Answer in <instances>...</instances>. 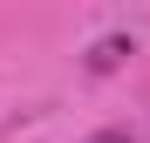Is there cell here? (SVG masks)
<instances>
[{"mask_svg": "<svg viewBox=\"0 0 150 143\" xmlns=\"http://www.w3.org/2000/svg\"><path fill=\"white\" fill-rule=\"evenodd\" d=\"M123 55H130V41H123V34H109V41H96V55H89V68H116Z\"/></svg>", "mask_w": 150, "mask_h": 143, "instance_id": "obj_1", "label": "cell"}, {"mask_svg": "<svg viewBox=\"0 0 150 143\" xmlns=\"http://www.w3.org/2000/svg\"><path fill=\"white\" fill-rule=\"evenodd\" d=\"M89 143H137V136H123V130H103V136H89Z\"/></svg>", "mask_w": 150, "mask_h": 143, "instance_id": "obj_2", "label": "cell"}]
</instances>
